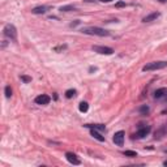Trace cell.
I'll return each instance as SVG.
<instances>
[{"instance_id": "cell-17", "label": "cell", "mask_w": 167, "mask_h": 167, "mask_svg": "<svg viewBox=\"0 0 167 167\" xmlns=\"http://www.w3.org/2000/svg\"><path fill=\"white\" fill-rule=\"evenodd\" d=\"M124 155L125 157H129V158H133V157H137V153L132 152V150H125L124 152Z\"/></svg>"}, {"instance_id": "cell-23", "label": "cell", "mask_w": 167, "mask_h": 167, "mask_svg": "<svg viewBox=\"0 0 167 167\" xmlns=\"http://www.w3.org/2000/svg\"><path fill=\"white\" fill-rule=\"evenodd\" d=\"M158 1H159V3H166L167 0H158Z\"/></svg>"}, {"instance_id": "cell-2", "label": "cell", "mask_w": 167, "mask_h": 167, "mask_svg": "<svg viewBox=\"0 0 167 167\" xmlns=\"http://www.w3.org/2000/svg\"><path fill=\"white\" fill-rule=\"evenodd\" d=\"M166 67H167V61H152V63L146 64L142 68V71L144 72H148V71H158V69H163Z\"/></svg>"}, {"instance_id": "cell-14", "label": "cell", "mask_w": 167, "mask_h": 167, "mask_svg": "<svg viewBox=\"0 0 167 167\" xmlns=\"http://www.w3.org/2000/svg\"><path fill=\"white\" fill-rule=\"evenodd\" d=\"M78 110H80L81 112H86L88 110H89V104H88L86 102H81L80 106H78Z\"/></svg>"}, {"instance_id": "cell-13", "label": "cell", "mask_w": 167, "mask_h": 167, "mask_svg": "<svg viewBox=\"0 0 167 167\" xmlns=\"http://www.w3.org/2000/svg\"><path fill=\"white\" fill-rule=\"evenodd\" d=\"M90 135L93 136L94 138H97L98 141H101V142H103V141H104V137H103V136H102L101 133H98L97 129H91V131H90Z\"/></svg>"}, {"instance_id": "cell-1", "label": "cell", "mask_w": 167, "mask_h": 167, "mask_svg": "<svg viewBox=\"0 0 167 167\" xmlns=\"http://www.w3.org/2000/svg\"><path fill=\"white\" fill-rule=\"evenodd\" d=\"M81 32L84 34H89V35H98V37H107L108 32L98 26H89V28H82Z\"/></svg>"}, {"instance_id": "cell-18", "label": "cell", "mask_w": 167, "mask_h": 167, "mask_svg": "<svg viewBox=\"0 0 167 167\" xmlns=\"http://www.w3.org/2000/svg\"><path fill=\"white\" fill-rule=\"evenodd\" d=\"M5 97L7 98H11L12 97V89H11V86H9V85H8V86H5Z\"/></svg>"}, {"instance_id": "cell-16", "label": "cell", "mask_w": 167, "mask_h": 167, "mask_svg": "<svg viewBox=\"0 0 167 167\" xmlns=\"http://www.w3.org/2000/svg\"><path fill=\"white\" fill-rule=\"evenodd\" d=\"M74 95H76V90L74 89H69L65 91V97L68 98V99H71V98H73Z\"/></svg>"}, {"instance_id": "cell-25", "label": "cell", "mask_w": 167, "mask_h": 167, "mask_svg": "<svg viewBox=\"0 0 167 167\" xmlns=\"http://www.w3.org/2000/svg\"><path fill=\"white\" fill-rule=\"evenodd\" d=\"M166 101H167V95H166Z\"/></svg>"}, {"instance_id": "cell-20", "label": "cell", "mask_w": 167, "mask_h": 167, "mask_svg": "<svg viewBox=\"0 0 167 167\" xmlns=\"http://www.w3.org/2000/svg\"><path fill=\"white\" fill-rule=\"evenodd\" d=\"M21 80L25 81V82H30V81H32V78L28 77V76H21Z\"/></svg>"}, {"instance_id": "cell-6", "label": "cell", "mask_w": 167, "mask_h": 167, "mask_svg": "<svg viewBox=\"0 0 167 167\" xmlns=\"http://www.w3.org/2000/svg\"><path fill=\"white\" fill-rule=\"evenodd\" d=\"M51 101V98L49 97L47 94H40L35 98V103L37 104H40V106H45V104H49Z\"/></svg>"}, {"instance_id": "cell-24", "label": "cell", "mask_w": 167, "mask_h": 167, "mask_svg": "<svg viewBox=\"0 0 167 167\" xmlns=\"http://www.w3.org/2000/svg\"><path fill=\"white\" fill-rule=\"evenodd\" d=\"M163 166H167V161H165V162H163Z\"/></svg>"}, {"instance_id": "cell-8", "label": "cell", "mask_w": 167, "mask_h": 167, "mask_svg": "<svg viewBox=\"0 0 167 167\" xmlns=\"http://www.w3.org/2000/svg\"><path fill=\"white\" fill-rule=\"evenodd\" d=\"M150 133V127H140V129L136 132V138H144L145 136Z\"/></svg>"}, {"instance_id": "cell-19", "label": "cell", "mask_w": 167, "mask_h": 167, "mask_svg": "<svg viewBox=\"0 0 167 167\" xmlns=\"http://www.w3.org/2000/svg\"><path fill=\"white\" fill-rule=\"evenodd\" d=\"M140 112H141L142 115H146L149 112V107L148 106H141L140 107Z\"/></svg>"}, {"instance_id": "cell-15", "label": "cell", "mask_w": 167, "mask_h": 167, "mask_svg": "<svg viewBox=\"0 0 167 167\" xmlns=\"http://www.w3.org/2000/svg\"><path fill=\"white\" fill-rule=\"evenodd\" d=\"M74 7L73 5H64V7H60V12H71V11H74Z\"/></svg>"}, {"instance_id": "cell-5", "label": "cell", "mask_w": 167, "mask_h": 167, "mask_svg": "<svg viewBox=\"0 0 167 167\" xmlns=\"http://www.w3.org/2000/svg\"><path fill=\"white\" fill-rule=\"evenodd\" d=\"M112 140H114L115 145L123 146V144H124V132H123V131L116 132V133L114 135V137H112Z\"/></svg>"}, {"instance_id": "cell-12", "label": "cell", "mask_w": 167, "mask_h": 167, "mask_svg": "<svg viewBox=\"0 0 167 167\" xmlns=\"http://www.w3.org/2000/svg\"><path fill=\"white\" fill-rule=\"evenodd\" d=\"M84 127L90 128V129H98V131H104V129H106V127L102 124H85Z\"/></svg>"}, {"instance_id": "cell-21", "label": "cell", "mask_w": 167, "mask_h": 167, "mask_svg": "<svg viewBox=\"0 0 167 167\" xmlns=\"http://www.w3.org/2000/svg\"><path fill=\"white\" fill-rule=\"evenodd\" d=\"M115 7H116V8H121V7H125V3L124 1H118Z\"/></svg>"}, {"instance_id": "cell-3", "label": "cell", "mask_w": 167, "mask_h": 167, "mask_svg": "<svg viewBox=\"0 0 167 167\" xmlns=\"http://www.w3.org/2000/svg\"><path fill=\"white\" fill-rule=\"evenodd\" d=\"M4 35L7 38H9L13 42H16L17 40V30L15 28V25H12V24H7L4 26Z\"/></svg>"}, {"instance_id": "cell-7", "label": "cell", "mask_w": 167, "mask_h": 167, "mask_svg": "<svg viewBox=\"0 0 167 167\" xmlns=\"http://www.w3.org/2000/svg\"><path fill=\"white\" fill-rule=\"evenodd\" d=\"M65 158L68 159V162L72 163V165H74V166H78L81 163V161L77 158V155L74 154V153H71V152L65 153Z\"/></svg>"}, {"instance_id": "cell-9", "label": "cell", "mask_w": 167, "mask_h": 167, "mask_svg": "<svg viewBox=\"0 0 167 167\" xmlns=\"http://www.w3.org/2000/svg\"><path fill=\"white\" fill-rule=\"evenodd\" d=\"M49 9H50V7L40 5V7H35V8H33L32 13H34V15H43V13H46Z\"/></svg>"}, {"instance_id": "cell-11", "label": "cell", "mask_w": 167, "mask_h": 167, "mask_svg": "<svg viewBox=\"0 0 167 167\" xmlns=\"http://www.w3.org/2000/svg\"><path fill=\"white\" fill-rule=\"evenodd\" d=\"M165 95H167V88H161V89L155 90L154 98H155V99H161V98H163Z\"/></svg>"}, {"instance_id": "cell-10", "label": "cell", "mask_w": 167, "mask_h": 167, "mask_svg": "<svg viewBox=\"0 0 167 167\" xmlns=\"http://www.w3.org/2000/svg\"><path fill=\"white\" fill-rule=\"evenodd\" d=\"M159 16H161V13H159V12L150 13V15L145 16L144 18H142V22H152V21H154V20H157V18H158Z\"/></svg>"}, {"instance_id": "cell-22", "label": "cell", "mask_w": 167, "mask_h": 167, "mask_svg": "<svg viewBox=\"0 0 167 167\" xmlns=\"http://www.w3.org/2000/svg\"><path fill=\"white\" fill-rule=\"evenodd\" d=\"M99 1H102V3H111V1H114V0H99Z\"/></svg>"}, {"instance_id": "cell-4", "label": "cell", "mask_w": 167, "mask_h": 167, "mask_svg": "<svg viewBox=\"0 0 167 167\" xmlns=\"http://www.w3.org/2000/svg\"><path fill=\"white\" fill-rule=\"evenodd\" d=\"M93 51L101 54V55H112L114 54V50L107 46H93Z\"/></svg>"}]
</instances>
